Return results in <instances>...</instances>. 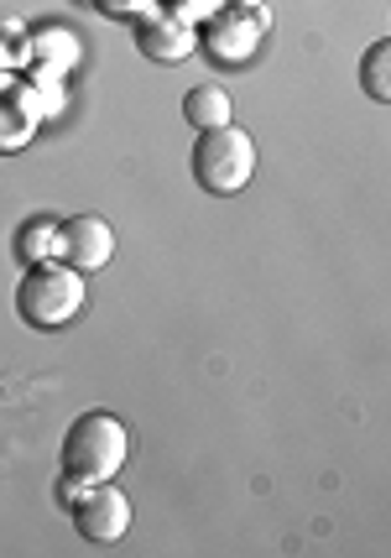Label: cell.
<instances>
[{"label": "cell", "mask_w": 391, "mask_h": 558, "mask_svg": "<svg viewBox=\"0 0 391 558\" xmlns=\"http://www.w3.org/2000/svg\"><path fill=\"white\" fill-rule=\"evenodd\" d=\"M235 116V105L224 95L220 84H194L188 95H183V121L194 125V131H215V125H230Z\"/></svg>", "instance_id": "9c48e42d"}, {"label": "cell", "mask_w": 391, "mask_h": 558, "mask_svg": "<svg viewBox=\"0 0 391 558\" xmlns=\"http://www.w3.org/2000/svg\"><path fill=\"white\" fill-rule=\"evenodd\" d=\"M125 454H131V434H125V423L115 413H78L69 423V434H63V470L78 475V481H115L121 475Z\"/></svg>", "instance_id": "7a4b0ae2"}, {"label": "cell", "mask_w": 391, "mask_h": 558, "mask_svg": "<svg viewBox=\"0 0 391 558\" xmlns=\"http://www.w3.org/2000/svg\"><path fill=\"white\" fill-rule=\"evenodd\" d=\"M84 490H89V481H78V475H69V470H63V481L52 486V496H58V507H74Z\"/></svg>", "instance_id": "7c38bea8"}, {"label": "cell", "mask_w": 391, "mask_h": 558, "mask_svg": "<svg viewBox=\"0 0 391 558\" xmlns=\"http://www.w3.org/2000/svg\"><path fill=\"white\" fill-rule=\"evenodd\" d=\"M69 511H74L78 537L99 543V548H110L131 533V501H125V490H115V481H95Z\"/></svg>", "instance_id": "277c9868"}, {"label": "cell", "mask_w": 391, "mask_h": 558, "mask_svg": "<svg viewBox=\"0 0 391 558\" xmlns=\"http://www.w3.org/2000/svg\"><path fill=\"white\" fill-rule=\"evenodd\" d=\"M16 314L37 335H52V329L74 324L84 314V271H74L69 262H58V256L32 262L26 277L16 282Z\"/></svg>", "instance_id": "6da1fadb"}, {"label": "cell", "mask_w": 391, "mask_h": 558, "mask_svg": "<svg viewBox=\"0 0 391 558\" xmlns=\"http://www.w3.org/2000/svg\"><path fill=\"white\" fill-rule=\"evenodd\" d=\"M37 121H42V105L26 84H11L0 78V157L5 151H22L32 136H37Z\"/></svg>", "instance_id": "52a82bcc"}, {"label": "cell", "mask_w": 391, "mask_h": 558, "mask_svg": "<svg viewBox=\"0 0 391 558\" xmlns=\"http://www.w3.org/2000/svg\"><path fill=\"white\" fill-rule=\"evenodd\" d=\"M271 16L261 5H241L235 16H215V22L204 26V52L215 58V63H251L256 48H261V37H267Z\"/></svg>", "instance_id": "5b68a950"}, {"label": "cell", "mask_w": 391, "mask_h": 558, "mask_svg": "<svg viewBox=\"0 0 391 558\" xmlns=\"http://www.w3.org/2000/svg\"><path fill=\"white\" fill-rule=\"evenodd\" d=\"M16 256H22L26 267L58 256V215H32L26 219L22 230H16Z\"/></svg>", "instance_id": "30bf717a"}, {"label": "cell", "mask_w": 391, "mask_h": 558, "mask_svg": "<svg viewBox=\"0 0 391 558\" xmlns=\"http://www.w3.org/2000/svg\"><path fill=\"white\" fill-rule=\"evenodd\" d=\"M115 256V230L99 215H69L58 219V262H69L74 271H99Z\"/></svg>", "instance_id": "8992f818"}, {"label": "cell", "mask_w": 391, "mask_h": 558, "mask_svg": "<svg viewBox=\"0 0 391 558\" xmlns=\"http://www.w3.org/2000/svg\"><path fill=\"white\" fill-rule=\"evenodd\" d=\"M194 48H198L194 26L178 22V16H162V22L142 26V52H147V58H157V63H183Z\"/></svg>", "instance_id": "ba28073f"}, {"label": "cell", "mask_w": 391, "mask_h": 558, "mask_svg": "<svg viewBox=\"0 0 391 558\" xmlns=\"http://www.w3.org/2000/svg\"><path fill=\"white\" fill-rule=\"evenodd\" d=\"M235 5H261V0H235Z\"/></svg>", "instance_id": "4fadbf2b"}, {"label": "cell", "mask_w": 391, "mask_h": 558, "mask_svg": "<svg viewBox=\"0 0 391 558\" xmlns=\"http://www.w3.org/2000/svg\"><path fill=\"white\" fill-rule=\"evenodd\" d=\"M194 178H198V189H204V194H215V198L241 194L245 183L256 178V142L245 136L241 125H215V131H198Z\"/></svg>", "instance_id": "3957f363"}, {"label": "cell", "mask_w": 391, "mask_h": 558, "mask_svg": "<svg viewBox=\"0 0 391 558\" xmlns=\"http://www.w3.org/2000/svg\"><path fill=\"white\" fill-rule=\"evenodd\" d=\"M361 84H366V95L376 105H391V43L387 37H376L361 58Z\"/></svg>", "instance_id": "8fae6325"}]
</instances>
